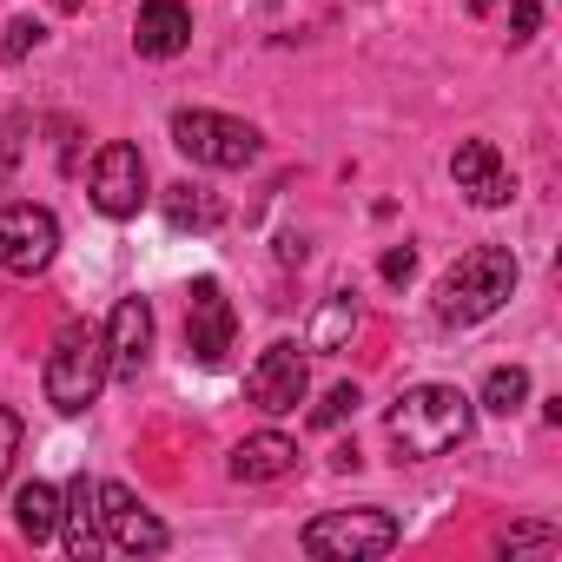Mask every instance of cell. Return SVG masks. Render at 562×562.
I'll return each mask as SVG.
<instances>
[{
    "label": "cell",
    "instance_id": "obj_10",
    "mask_svg": "<svg viewBox=\"0 0 562 562\" xmlns=\"http://www.w3.org/2000/svg\"><path fill=\"white\" fill-rule=\"evenodd\" d=\"M100 536H106V549H120V555H159L172 536H166V522L126 490V483H100Z\"/></svg>",
    "mask_w": 562,
    "mask_h": 562
},
{
    "label": "cell",
    "instance_id": "obj_12",
    "mask_svg": "<svg viewBox=\"0 0 562 562\" xmlns=\"http://www.w3.org/2000/svg\"><path fill=\"white\" fill-rule=\"evenodd\" d=\"M106 358H113V378L120 384H139V371L153 358V305L139 292L113 305V318H106Z\"/></svg>",
    "mask_w": 562,
    "mask_h": 562
},
{
    "label": "cell",
    "instance_id": "obj_3",
    "mask_svg": "<svg viewBox=\"0 0 562 562\" xmlns=\"http://www.w3.org/2000/svg\"><path fill=\"white\" fill-rule=\"evenodd\" d=\"M106 378H113L106 331H100V325H87V318H67V325H60V338H54V351H47V371H41L47 404H54L60 417H87V411L100 404Z\"/></svg>",
    "mask_w": 562,
    "mask_h": 562
},
{
    "label": "cell",
    "instance_id": "obj_15",
    "mask_svg": "<svg viewBox=\"0 0 562 562\" xmlns=\"http://www.w3.org/2000/svg\"><path fill=\"white\" fill-rule=\"evenodd\" d=\"M133 47L146 60H172L192 47V14L179 8V0H146V8L133 14Z\"/></svg>",
    "mask_w": 562,
    "mask_h": 562
},
{
    "label": "cell",
    "instance_id": "obj_1",
    "mask_svg": "<svg viewBox=\"0 0 562 562\" xmlns=\"http://www.w3.org/2000/svg\"><path fill=\"white\" fill-rule=\"evenodd\" d=\"M509 292H516V258H509V245H470V251L437 278L430 312H437V325L463 331V325H483L490 312H503Z\"/></svg>",
    "mask_w": 562,
    "mask_h": 562
},
{
    "label": "cell",
    "instance_id": "obj_6",
    "mask_svg": "<svg viewBox=\"0 0 562 562\" xmlns=\"http://www.w3.org/2000/svg\"><path fill=\"white\" fill-rule=\"evenodd\" d=\"M60 251V218L34 199L21 205H0V265H8L14 278H41Z\"/></svg>",
    "mask_w": 562,
    "mask_h": 562
},
{
    "label": "cell",
    "instance_id": "obj_16",
    "mask_svg": "<svg viewBox=\"0 0 562 562\" xmlns=\"http://www.w3.org/2000/svg\"><path fill=\"white\" fill-rule=\"evenodd\" d=\"M14 529L41 549V542H54L60 536V490H47V483H21L14 490Z\"/></svg>",
    "mask_w": 562,
    "mask_h": 562
},
{
    "label": "cell",
    "instance_id": "obj_8",
    "mask_svg": "<svg viewBox=\"0 0 562 562\" xmlns=\"http://www.w3.org/2000/svg\"><path fill=\"white\" fill-rule=\"evenodd\" d=\"M87 192L106 218H133L153 192H146V153L133 139H106L93 153V172H87Z\"/></svg>",
    "mask_w": 562,
    "mask_h": 562
},
{
    "label": "cell",
    "instance_id": "obj_23",
    "mask_svg": "<svg viewBox=\"0 0 562 562\" xmlns=\"http://www.w3.org/2000/svg\"><path fill=\"white\" fill-rule=\"evenodd\" d=\"M21 437H27V424L8 411V404H0V483H8L14 476V457H21Z\"/></svg>",
    "mask_w": 562,
    "mask_h": 562
},
{
    "label": "cell",
    "instance_id": "obj_28",
    "mask_svg": "<svg viewBox=\"0 0 562 562\" xmlns=\"http://www.w3.org/2000/svg\"><path fill=\"white\" fill-rule=\"evenodd\" d=\"M60 8H67V14H74V8H87V0H60Z\"/></svg>",
    "mask_w": 562,
    "mask_h": 562
},
{
    "label": "cell",
    "instance_id": "obj_2",
    "mask_svg": "<svg viewBox=\"0 0 562 562\" xmlns=\"http://www.w3.org/2000/svg\"><path fill=\"white\" fill-rule=\"evenodd\" d=\"M470 424H476V404H470L457 384H417V391H404V397L391 404V417H384L391 443H397L411 463L457 450V443L470 437Z\"/></svg>",
    "mask_w": 562,
    "mask_h": 562
},
{
    "label": "cell",
    "instance_id": "obj_27",
    "mask_svg": "<svg viewBox=\"0 0 562 562\" xmlns=\"http://www.w3.org/2000/svg\"><path fill=\"white\" fill-rule=\"evenodd\" d=\"M490 8H496V0H470V14H490Z\"/></svg>",
    "mask_w": 562,
    "mask_h": 562
},
{
    "label": "cell",
    "instance_id": "obj_17",
    "mask_svg": "<svg viewBox=\"0 0 562 562\" xmlns=\"http://www.w3.org/2000/svg\"><path fill=\"white\" fill-rule=\"evenodd\" d=\"M166 218H172V232H212L218 218H225V205L205 192V186H192V179H179V186H166Z\"/></svg>",
    "mask_w": 562,
    "mask_h": 562
},
{
    "label": "cell",
    "instance_id": "obj_18",
    "mask_svg": "<svg viewBox=\"0 0 562 562\" xmlns=\"http://www.w3.org/2000/svg\"><path fill=\"white\" fill-rule=\"evenodd\" d=\"M351 331H358V299H351V292H331V299L318 305V318H312L305 345H312V351H345V345H351Z\"/></svg>",
    "mask_w": 562,
    "mask_h": 562
},
{
    "label": "cell",
    "instance_id": "obj_26",
    "mask_svg": "<svg viewBox=\"0 0 562 562\" xmlns=\"http://www.w3.org/2000/svg\"><path fill=\"white\" fill-rule=\"evenodd\" d=\"M542 27V8H536V0H516V14H509V41H529Z\"/></svg>",
    "mask_w": 562,
    "mask_h": 562
},
{
    "label": "cell",
    "instance_id": "obj_19",
    "mask_svg": "<svg viewBox=\"0 0 562 562\" xmlns=\"http://www.w3.org/2000/svg\"><path fill=\"white\" fill-rule=\"evenodd\" d=\"M529 404V371L522 364H496L490 378H483V411L490 417H516Z\"/></svg>",
    "mask_w": 562,
    "mask_h": 562
},
{
    "label": "cell",
    "instance_id": "obj_11",
    "mask_svg": "<svg viewBox=\"0 0 562 562\" xmlns=\"http://www.w3.org/2000/svg\"><path fill=\"white\" fill-rule=\"evenodd\" d=\"M450 179H457V192H470L476 212H496V205L516 199V179H509V166H503V153L490 139H463L450 153Z\"/></svg>",
    "mask_w": 562,
    "mask_h": 562
},
{
    "label": "cell",
    "instance_id": "obj_24",
    "mask_svg": "<svg viewBox=\"0 0 562 562\" xmlns=\"http://www.w3.org/2000/svg\"><path fill=\"white\" fill-rule=\"evenodd\" d=\"M555 542H562V536H555L549 522H516V529L503 536V549H509V555H522V549H555Z\"/></svg>",
    "mask_w": 562,
    "mask_h": 562
},
{
    "label": "cell",
    "instance_id": "obj_25",
    "mask_svg": "<svg viewBox=\"0 0 562 562\" xmlns=\"http://www.w3.org/2000/svg\"><path fill=\"white\" fill-rule=\"evenodd\" d=\"M378 271H384V285H397V292H404V285H411V278H417V251H411V245H391Z\"/></svg>",
    "mask_w": 562,
    "mask_h": 562
},
{
    "label": "cell",
    "instance_id": "obj_4",
    "mask_svg": "<svg viewBox=\"0 0 562 562\" xmlns=\"http://www.w3.org/2000/svg\"><path fill=\"white\" fill-rule=\"evenodd\" d=\"M299 542H305V555H318V562H378V555H391V549L404 542V522H397V509H384V503H358V509H325V516H312Z\"/></svg>",
    "mask_w": 562,
    "mask_h": 562
},
{
    "label": "cell",
    "instance_id": "obj_22",
    "mask_svg": "<svg viewBox=\"0 0 562 562\" xmlns=\"http://www.w3.org/2000/svg\"><path fill=\"white\" fill-rule=\"evenodd\" d=\"M358 404H364V397H358V384H331V391H325V404L312 411V424H318V430H338Z\"/></svg>",
    "mask_w": 562,
    "mask_h": 562
},
{
    "label": "cell",
    "instance_id": "obj_20",
    "mask_svg": "<svg viewBox=\"0 0 562 562\" xmlns=\"http://www.w3.org/2000/svg\"><path fill=\"white\" fill-rule=\"evenodd\" d=\"M27 133H34V113H8V120H0V179H8V172L21 166Z\"/></svg>",
    "mask_w": 562,
    "mask_h": 562
},
{
    "label": "cell",
    "instance_id": "obj_13",
    "mask_svg": "<svg viewBox=\"0 0 562 562\" xmlns=\"http://www.w3.org/2000/svg\"><path fill=\"white\" fill-rule=\"evenodd\" d=\"M225 470H232V483H278V476H292V470H299V443H292V437H278V430H258V437L232 443Z\"/></svg>",
    "mask_w": 562,
    "mask_h": 562
},
{
    "label": "cell",
    "instance_id": "obj_14",
    "mask_svg": "<svg viewBox=\"0 0 562 562\" xmlns=\"http://www.w3.org/2000/svg\"><path fill=\"white\" fill-rule=\"evenodd\" d=\"M60 536H67V555H80V562H93L106 549V536H100V483L87 470L60 496Z\"/></svg>",
    "mask_w": 562,
    "mask_h": 562
},
{
    "label": "cell",
    "instance_id": "obj_5",
    "mask_svg": "<svg viewBox=\"0 0 562 562\" xmlns=\"http://www.w3.org/2000/svg\"><path fill=\"white\" fill-rule=\"evenodd\" d=\"M172 146H179L192 166H212V172H245V166L265 153V133H258L251 120L186 106V113H172Z\"/></svg>",
    "mask_w": 562,
    "mask_h": 562
},
{
    "label": "cell",
    "instance_id": "obj_9",
    "mask_svg": "<svg viewBox=\"0 0 562 562\" xmlns=\"http://www.w3.org/2000/svg\"><path fill=\"white\" fill-rule=\"evenodd\" d=\"M238 338V312L225 299L218 278H192V299H186V358L192 364H225Z\"/></svg>",
    "mask_w": 562,
    "mask_h": 562
},
{
    "label": "cell",
    "instance_id": "obj_21",
    "mask_svg": "<svg viewBox=\"0 0 562 562\" xmlns=\"http://www.w3.org/2000/svg\"><path fill=\"white\" fill-rule=\"evenodd\" d=\"M41 41H47V27L21 14V21H8V34H0V60H8V67H14V60H27V54H34Z\"/></svg>",
    "mask_w": 562,
    "mask_h": 562
},
{
    "label": "cell",
    "instance_id": "obj_7",
    "mask_svg": "<svg viewBox=\"0 0 562 562\" xmlns=\"http://www.w3.org/2000/svg\"><path fill=\"white\" fill-rule=\"evenodd\" d=\"M305 391H312V364H305V351L299 345H265L258 351V364L245 371V397H251V411H265V417H285V411H299L305 404Z\"/></svg>",
    "mask_w": 562,
    "mask_h": 562
}]
</instances>
